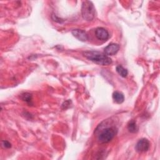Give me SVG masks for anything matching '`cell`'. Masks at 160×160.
<instances>
[{"label":"cell","mask_w":160,"mask_h":160,"mask_svg":"<svg viewBox=\"0 0 160 160\" xmlns=\"http://www.w3.org/2000/svg\"><path fill=\"white\" fill-rule=\"evenodd\" d=\"M112 99L116 103L121 104L124 101V96L121 92L114 91L112 93Z\"/></svg>","instance_id":"8"},{"label":"cell","mask_w":160,"mask_h":160,"mask_svg":"<svg viewBox=\"0 0 160 160\" xmlns=\"http://www.w3.org/2000/svg\"><path fill=\"white\" fill-rule=\"evenodd\" d=\"M128 131L131 133H135L138 131V128L136 124V122L134 120H131L127 126Z\"/></svg>","instance_id":"9"},{"label":"cell","mask_w":160,"mask_h":160,"mask_svg":"<svg viewBox=\"0 0 160 160\" xmlns=\"http://www.w3.org/2000/svg\"><path fill=\"white\" fill-rule=\"evenodd\" d=\"M150 146V142L146 138L140 139L136 144L135 149L138 152H144L148 151Z\"/></svg>","instance_id":"4"},{"label":"cell","mask_w":160,"mask_h":160,"mask_svg":"<svg viewBox=\"0 0 160 160\" xmlns=\"http://www.w3.org/2000/svg\"><path fill=\"white\" fill-rule=\"evenodd\" d=\"M1 144H2V146L4 147V148H10L12 146L11 144L8 141H5V140L2 141Z\"/></svg>","instance_id":"12"},{"label":"cell","mask_w":160,"mask_h":160,"mask_svg":"<svg viewBox=\"0 0 160 160\" xmlns=\"http://www.w3.org/2000/svg\"><path fill=\"white\" fill-rule=\"evenodd\" d=\"M95 35L98 39L102 41H106L109 37L108 31L104 28H96L95 30Z\"/></svg>","instance_id":"7"},{"label":"cell","mask_w":160,"mask_h":160,"mask_svg":"<svg viewBox=\"0 0 160 160\" xmlns=\"http://www.w3.org/2000/svg\"><path fill=\"white\" fill-rule=\"evenodd\" d=\"M21 99L25 101L26 103L30 104H32V94L29 92H24L21 94Z\"/></svg>","instance_id":"10"},{"label":"cell","mask_w":160,"mask_h":160,"mask_svg":"<svg viewBox=\"0 0 160 160\" xmlns=\"http://www.w3.org/2000/svg\"><path fill=\"white\" fill-rule=\"evenodd\" d=\"M117 133V129L115 127H108L102 129L98 135V141L99 142L108 143L110 142Z\"/></svg>","instance_id":"3"},{"label":"cell","mask_w":160,"mask_h":160,"mask_svg":"<svg viewBox=\"0 0 160 160\" xmlns=\"http://www.w3.org/2000/svg\"><path fill=\"white\" fill-rule=\"evenodd\" d=\"M95 8L93 3L89 1H82L81 14L82 18L88 21H91L95 17Z\"/></svg>","instance_id":"2"},{"label":"cell","mask_w":160,"mask_h":160,"mask_svg":"<svg viewBox=\"0 0 160 160\" xmlns=\"http://www.w3.org/2000/svg\"><path fill=\"white\" fill-rule=\"evenodd\" d=\"M52 19H53L54 21H56V22H59V23H62L63 21H64L62 19L58 17L56 14H52Z\"/></svg>","instance_id":"13"},{"label":"cell","mask_w":160,"mask_h":160,"mask_svg":"<svg viewBox=\"0 0 160 160\" xmlns=\"http://www.w3.org/2000/svg\"><path fill=\"white\" fill-rule=\"evenodd\" d=\"M116 72L122 78H126L128 74V71L127 69L124 68L121 65H118L116 68Z\"/></svg>","instance_id":"11"},{"label":"cell","mask_w":160,"mask_h":160,"mask_svg":"<svg viewBox=\"0 0 160 160\" xmlns=\"http://www.w3.org/2000/svg\"><path fill=\"white\" fill-rule=\"evenodd\" d=\"M71 103V101H69H69H64V102H63V104H62V109H66L68 108L69 107V105H70Z\"/></svg>","instance_id":"14"},{"label":"cell","mask_w":160,"mask_h":160,"mask_svg":"<svg viewBox=\"0 0 160 160\" xmlns=\"http://www.w3.org/2000/svg\"><path fill=\"white\" fill-rule=\"evenodd\" d=\"M72 34L74 37H75L76 39H78L79 41L85 42L87 40H88V34L87 32L82 29H73L71 31Z\"/></svg>","instance_id":"5"},{"label":"cell","mask_w":160,"mask_h":160,"mask_svg":"<svg viewBox=\"0 0 160 160\" xmlns=\"http://www.w3.org/2000/svg\"><path fill=\"white\" fill-rule=\"evenodd\" d=\"M119 48L120 46L118 44L111 43L105 47L104 49V53L108 56L114 55L118 52Z\"/></svg>","instance_id":"6"},{"label":"cell","mask_w":160,"mask_h":160,"mask_svg":"<svg viewBox=\"0 0 160 160\" xmlns=\"http://www.w3.org/2000/svg\"><path fill=\"white\" fill-rule=\"evenodd\" d=\"M88 60L101 66H108L112 63V59L104 52L97 51H87L82 52Z\"/></svg>","instance_id":"1"}]
</instances>
